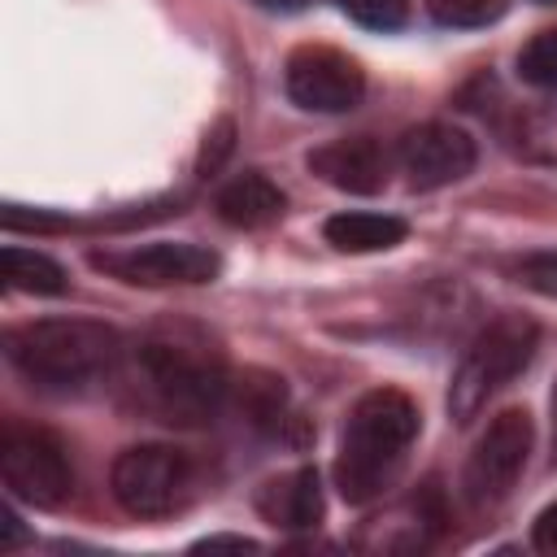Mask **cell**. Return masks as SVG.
Returning a JSON list of instances; mask_svg holds the SVG:
<instances>
[{
    "mask_svg": "<svg viewBox=\"0 0 557 557\" xmlns=\"http://www.w3.org/2000/svg\"><path fill=\"white\" fill-rule=\"evenodd\" d=\"M413 435H418V405L400 387L366 392L352 405L344 435H339V457H335L339 496L352 505L374 500L400 470Z\"/></svg>",
    "mask_w": 557,
    "mask_h": 557,
    "instance_id": "obj_1",
    "label": "cell"
},
{
    "mask_svg": "<svg viewBox=\"0 0 557 557\" xmlns=\"http://www.w3.org/2000/svg\"><path fill=\"white\" fill-rule=\"evenodd\" d=\"M9 361L48 392H78L117 366L122 339L113 326L91 318H39L4 335Z\"/></svg>",
    "mask_w": 557,
    "mask_h": 557,
    "instance_id": "obj_2",
    "label": "cell"
},
{
    "mask_svg": "<svg viewBox=\"0 0 557 557\" xmlns=\"http://www.w3.org/2000/svg\"><path fill=\"white\" fill-rule=\"evenodd\" d=\"M135 366H139L148 396L157 400V409L170 422H205L218 413V405L226 396L222 357L200 339L152 335L139 344Z\"/></svg>",
    "mask_w": 557,
    "mask_h": 557,
    "instance_id": "obj_3",
    "label": "cell"
},
{
    "mask_svg": "<svg viewBox=\"0 0 557 557\" xmlns=\"http://www.w3.org/2000/svg\"><path fill=\"white\" fill-rule=\"evenodd\" d=\"M540 344V326L522 313H500L492 318L466 348L453 383H448V413L453 422H470L509 379H518Z\"/></svg>",
    "mask_w": 557,
    "mask_h": 557,
    "instance_id": "obj_4",
    "label": "cell"
},
{
    "mask_svg": "<svg viewBox=\"0 0 557 557\" xmlns=\"http://www.w3.org/2000/svg\"><path fill=\"white\" fill-rule=\"evenodd\" d=\"M109 487L131 518H165L187 500L191 461L174 444H131L113 457Z\"/></svg>",
    "mask_w": 557,
    "mask_h": 557,
    "instance_id": "obj_5",
    "label": "cell"
},
{
    "mask_svg": "<svg viewBox=\"0 0 557 557\" xmlns=\"http://www.w3.org/2000/svg\"><path fill=\"white\" fill-rule=\"evenodd\" d=\"M0 474L4 487L35 505V509H61L74 496V466L65 444L44 426H4L0 440Z\"/></svg>",
    "mask_w": 557,
    "mask_h": 557,
    "instance_id": "obj_6",
    "label": "cell"
},
{
    "mask_svg": "<svg viewBox=\"0 0 557 557\" xmlns=\"http://www.w3.org/2000/svg\"><path fill=\"white\" fill-rule=\"evenodd\" d=\"M531 413L527 409H500L487 431L479 435V444L470 448L466 457V470H461V496L470 509H496L518 474L527 470V457H531Z\"/></svg>",
    "mask_w": 557,
    "mask_h": 557,
    "instance_id": "obj_7",
    "label": "cell"
},
{
    "mask_svg": "<svg viewBox=\"0 0 557 557\" xmlns=\"http://www.w3.org/2000/svg\"><path fill=\"white\" fill-rule=\"evenodd\" d=\"M283 87H287V100L309 113H348L366 96V70L339 48L305 44L287 57Z\"/></svg>",
    "mask_w": 557,
    "mask_h": 557,
    "instance_id": "obj_8",
    "label": "cell"
},
{
    "mask_svg": "<svg viewBox=\"0 0 557 557\" xmlns=\"http://www.w3.org/2000/svg\"><path fill=\"white\" fill-rule=\"evenodd\" d=\"M91 265L135 283V287H174V283H213L222 261L213 248L205 244H187V239H157V244H139V248H122V252H91Z\"/></svg>",
    "mask_w": 557,
    "mask_h": 557,
    "instance_id": "obj_9",
    "label": "cell"
},
{
    "mask_svg": "<svg viewBox=\"0 0 557 557\" xmlns=\"http://www.w3.org/2000/svg\"><path fill=\"white\" fill-rule=\"evenodd\" d=\"M396 161H400V170L409 174V183L418 191H435V187H448V183L466 178L479 161V148L453 122H422V126H409L400 135Z\"/></svg>",
    "mask_w": 557,
    "mask_h": 557,
    "instance_id": "obj_10",
    "label": "cell"
},
{
    "mask_svg": "<svg viewBox=\"0 0 557 557\" xmlns=\"http://www.w3.org/2000/svg\"><path fill=\"white\" fill-rule=\"evenodd\" d=\"M305 165L335 191L348 196H374L387 183V152L379 139L370 135H348V139H331L322 148H313L305 157Z\"/></svg>",
    "mask_w": 557,
    "mask_h": 557,
    "instance_id": "obj_11",
    "label": "cell"
},
{
    "mask_svg": "<svg viewBox=\"0 0 557 557\" xmlns=\"http://www.w3.org/2000/svg\"><path fill=\"white\" fill-rule=\"evenodd\" d=\"M257 509L274 527H287V531L318 527L322 522V483H318V470L313 466H300V470L265 483L261 496H257Z\"/></svg>",
    "mask_w": 557,
    "mask_h": 557,
    "instance_id": "obj_12",
    "label": "cell"
},
{
    "mask_svg": "<svg viewBox=\"0 0 557 557\" xmlns=\"http://www.w3.org/2000/svg\"><path fill=\"white\" fill-rule=\"evenodd\" d=\"M283 205H287V196H283L265 174H257V170L231 178V183L218 191V200H213L218 218H222L226 226H239V231L270 226V222L283 213Z\"/></svg>",
    "mask_w": 557,
    "mask_h": 557,
    "instance_id": "obj_13",
    "label": "cell"
},
{
    "mask_svg": "<svg viewBox=\"0 0 557 557\" xmlns=\"http://www.w3.org/2000/svg\"><path fill=\"white\" fill-rule=\"evenodd\" d=\"M322 235H326V244L339 248V252H383V248H396V244L405 239V222L392 218V213L348 209V213L326 218Z\"/></svg>",
    "mask_w": 557,
    "mask_h": 557,
    "instance_id": "obj_14",
    "label": "cell"
},
{
    "mask_svg": "<svg viewBox=\"0 0 557 557\" xmlns=\"http://www.w3.org/2000/svg\"><path fill=\"white\" fill-rule=\"evenodd\" d=\"M0 274H4V287L30 292V296H61L70 287L61 261H52L48 252H35V248H17V244H9L0 252Z\"/></svg>",
    "mask_w": 557,
    "mask_h": 557,
    "instance_id": "obj_15",
    "label": "cell"
},
{
    "mask_svg": "<svg viewBox=\"0 0 557 557\" xmlns=\"http://www.w3.org/2000/svg\"><path fill=\"white\" fill-rule=\"evenodd\" d=\"M239 400H244V413H248L257 426H278V422H283L287 392H283V379H278V374L248 370V374H244V387H239Z\"/></svg>",
    "mask_w": 557,
    "mask_h": 557,
    "instance_id": "obj_16",
    "label": "cell"
},
{
    "mask_svg": "<svg viewBox=\"0 0 557 557\" xmlns=\"http://www.w3.org/2000/svg\"><path fill=\"white\" fill-rule=\"evenodd\" d=\"M518 74H522V83H531V87L557 91V26L531 35V39L522 44V52H518Z\"/></svg>",
    "mask_w": 557,
    "mask_h": 557,
    "instance_id": "obj_17",
    "label": "cell"
},
{
    "mask_svg": "<svg viewBox=\"0 0 557 557\" xmlns=\"http://www.w3.org/2000/svg\"><path fill=\"white\" fill-rule=\"evenodd\" d=\"M509 0H426V13L440 22V26H453V30H474V26H492L500 13H505Z\"/></svg>",
    "mask_w": 557,
    "mask_h": 557,
    "instance_id": "obj_18",
    "label": "cell"
},
{
    "mask_svg": "<svg viewBox=\"0 0 557 557\" xmlns=\"http://www.w3.org/2000/svg\"><path fill=\"white\" fill-rule=\"evenodd\" d=\"M352 22L370 30H396L409 17V0H335Z\"/></svg>",
    "mask_w": 557,
    "mask_h": 557,
    "instance_id": "obj_19",
    "label": "cell"
},
{
    "mask_svg": "<svg viewBox=\"0 0 557 557\" xmlns=\"http://www.w3.org/2000/svg\"><path fill=\"white\" fill-rule=\"evenodd\" d=\"M235 152V122L231 117H218L200 144V157H196V174L200 178H213L222 170V161Z\"/></svg>",
    "mask_w": 557,
    "mask_h": 557,
    "instance_id": "obj_20",
    "label": "cell"
},
{
    "mask_svg": "<svg viewBox=\"0 0 557 557\" xmlns=\"http://www.w3.org/2000/svg\"><path fill=\"white\" fill-rule=\"evenodd\" d=\"M518 283H527L540 296L557 300V252H531L518 261Z\"/></svg>",
    "mask_w": 557,
    "mask_h": 557,
    "instance_id": "obj_21",
    "label": "cell"
},
{
    "mask_svg": "<svg viewBox=\"0 0 557 557\" xmlns=\"http://www.w3.org/2000/svg\"><path fill=\"white\" fill-rule=\"evenodd\" d=\"M531 544H535L540 553L557 557V505H548V509L535 518V527H531Z\"/></svg>",
    "mask_w": 557,
    "mask_h": 557,
    "instance_id": "obj_22",
    "label": "cell"
},
{
    "mask_svg": "<svg viewBox=\"0 0 557 557\" xmlns=\"http://www.w3.org/2000/svg\"><path fill=\"white\" fill-rule=\"evenodd\" d=\"M196 548H257V544L244 540V535H209V540H200Z\"/></svg>",
    "mask_w": 557,
    "mask_h": 557,
    "instance_id": "obj_23",
    "label": "cell"
},
{
    "mask_svg": "<svg viewBox=\"0 0 557 557\" xmlns=\"http://www.w3.org/2000/svg\"><path fill=\"white\" fill-rule=\"evenodd\" d=\"M261 9H270V13H300V9H309V4H318V0H257Z\"/></svg>",
    "mask_w": 557,
    "mask_h": 557,
    "instance_id": "obj_24",
    "label": "cell"
},
{
    "mask_svg": "<svg viewBox=\"0 0 557 557\" xmlns=\"http://www.w3.org/2000/svg\"><path fill=\"white\" fill-rule=\"evenodd\" d=\"M548 422H553V466H557V383H553V396H548Z\"/></svg>",
    "mask_w": 557,
    "mask_h": 557,
    "instance_id": "obj_25",
    "label": "cell"
}]
</instances>
